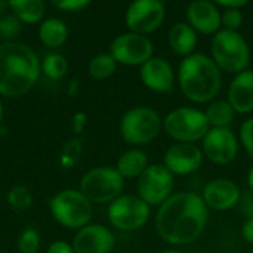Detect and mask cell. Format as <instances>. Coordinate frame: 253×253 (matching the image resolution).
Instances as JSON below:
<instances>
[{"label": "cell", "instance_id": "cell-1", "mask_svg": "<svg viewBox=\"0 0 253 253\" xmlns=\"http://www.w3.org/2000/svg\"><path fill=\"white\" fill-rule=\"evenodd\" d=\"M209 209L202 196L182 191L172 194L156 213L159 237L172 246H185L196 242L205 231Z\"/></svg>", "mask_w": 253, "mask_h": 253}, {"label": "cell", "instance_id": "cell-2", "mask_svg": "<svg viewBox=\"0 0 253 253\" xmlns=\"http://www.w3.org/2000/svg\"><path fill=\"white\" fill-rule=\"evenodd\" d=\"M40 74V62L31 47L24 43L0 44V95L19 98L31 90Z\"/></svg>", "mask_w": 253, "mask_h": 253}, {"label": "cell", "instance_id": "cell-3", "mask_svg": "<svg viewBox=\"0 0 253 253\" xmlns=\"http://www.w3.org/2000/svg\"><path fill=\"white\" fill-rule=\"evenodd\" d=\"M178 84L182 95L194 104L212 102L222 86V71L209 55L194 52L178 67Z\"/></svg>", "mask_w": 253, "mask_h": 253}, {"label": "cell", "instance_id": "cell-4", "mask_svg": "<svg viewBox=\"0 0 253 253\" xmlns=\"http://www.w3.org/2000/svg\"><path fill=\"white\" fill-rule=\"evenodd\" d=\"M211 58L221 71L237 76L249 67L251 47L239 31L222 28L212 37Z\"/></svg>", "mask_w": 253, "mask_h": 253}, {"label": "cell", "instance_id": "cell-5", "mask_svg": "<svg viewBox=\"0 0 253 253\" xmlns=\"http://www.w3.org/2000/svg\"><path fill=\"white\" fill-rule=\"evenodd\" d=\"M211 126L205 111L194 107H179L163 119V130L176 142L196 144L203 141Z\"/></svg>", "mask_w": 253, "mask_h": 253}, {"label": "cell", "instance_id": "cell-6", "mask_svg": "<svg viewBox=\"0 0 253 253\" xmlns=\"http://www.w3.org/2000/svg\"><path fill=\"white\" fill-rule=\"evenodd\" d=\"M163 129V119L150 107H133L120 120L122 138L130 145H145L153 142Z\"/></svg>", "mask_w": 253, "mask_h": 253}, {"label": "cell", "instance_id": "cell-7", "mask_svg": "<svg viewBox=\"0 0 253 253\" xmlns=\"http://www.w3.org/2000/svg\"><path fill=\"white\" fill-rule=\"evenodd\" d=\"M125 188V179L116 168L99 166L90 169L80 181V191L90 203L104 205L119 199Z\"/></svg>", "mask_w": 253, "mask_h": 253}, {"label": "cell", "instance_id": "cell-8", "mask_svg": "<svg viewBox=\"0 0 253 253\" xmlns=\"http://www.w3.org/2000/svg\"><path fill=\"white\" fill-rule=\"evenodd\" d=\"M50 212L61 225L80 230L89 225L93 209L82 191L64 190L50 200Z\"/></svg>", "mask_w": 253, "mask_h": 253}, {"label": "cell", "instance_id": "cell-9", "mask_svg": "<svg viewBox=\"0 0 253 253\" xmlns=\"http://www.w3.org/2000/svg\"><path fill=\"white\" fill-rule=\"evenodd\" d=\"M150 206L139 197L132 194H122L108 206V221L120 231L141 230L150 219Z\"/></svg>", "mask_w": 253, "mask_h": 253}, {"label": "cell", "instance_id": "cell-10", "mask_svg": "<svg viewBox=\"0 0 253 253\" xmlns=\"http://www.w3.org/2000/svg\"><path fill=\"white\" fill-rule=\"evenodd\" d=\"M175 178L165 165H150L138 178V196L148 206H162L173 194Z\"/></svg>", "mask_w": 253, "mask_h": 253}, {"label": "cell", "instance_id": "cell-11", "mask_svg": "<svg viewBox=\"0 0 253 253\" xmlns=\"http://www.w3.org/2000/svg\"><path fill=\"white\" fill-rule=\"evenodd\" d=\"M166 18V6L160 0H135L125 13V22L130 33L147 36L156 31Z\"/></svg>", "mask_w": 253, "mask_h": 253}, {"label": "cell", "instance_id": "cell-12", "mask_svg": "<svg viewBox=\"0 0 253 253\" xmlns=\"http://www.w3.org/2000/svg\"><path fill=\"white\" fill-rule=\"evenodd\" d=\"M154 46L147 36L136 33H123L117 36L110 46V53L117 64L135 67L144 65L153 58Z\"/></svg>", "mask_w": 253, "mask_h": 253}, {"label": "cell", "instance_id": "cell-13", "mask_svg": "<svg viewBox=\"0 0 253 253\" xmlns=\"http://www.w3.org/2000/svg\"><path fill=\"white\" fill-rule=\"evenodd\" d=\"M203 156L215 165L225 166L239 154V139L231 129L211 127L202 141Z\"/></svg>", "mask_w": 253, "mask_h": 253}, {"label": "cell", "instance_id": "cell-14", "mask_svg": "<svg viewBox=\"0 0 253 253\" xmlns=\"http://www.w3.org/2000/svg\"><path fill=\"white\" fill-rule=\"evenodd\" d=\"M203 159V151L196 144L175 142L166 150L163 165L173 176H187L200 169Z\"/></svg>", "mask_w": 253, "mask_h": 253}, {"label": "cell", "instance_id": "cell-15", "mask_svg": "<svg viewBox=\"0 0 253 253\" xmlns=\"http://www.w3.org/2000/svg\"><path fill=\"white\" fill-rule=\"evenodd\" d=\"M242 190L239 185L227 178H216L206 184L202 193V199L208 209L225 212L239 206Z\"/></svg>", "mask_w": 253, "mask_h": 253}, {"label": "cell", "instance_id": "cell-16", "mask_svg": "<svg viewBox=\"0 0 253 253\" xmlns=\"http://www.w3.org/2000/svg\"><path fill=\"white\" fill-rule=\"evenodd\" d=\"M187 24L200 34L215 36L222 30L221 24V9L215 1L209 0H194L187 6Z\"/></svg>", "mask_w": 253, "mask_h": 253}, {"label": "cell", "instance_id": "cell-17", "mask_svg": "<svg viewBox=\"0 0 253 253\" xmlns=\"http://www.w3.org/2000/svg\"><path fill=\"white\" fill-rule=\"evenodd\" d=\"M116 245V237L104 225L89 224L79 230L73 240L74 253H110Z\"/></svg>", "mask_w": 253, "mask_h": 253}, {"label": "cell", "instance_id": "cell-18", "mask_svg": "<svg viewBox=\"0 0 253 253\" xmlns=\"http://www.w3.org/2000/svg\"><path fill=\"white\" fill-rule=\"evenodd\" d=\"M144 86L156 93H169L175 86V71L165 58L153 56L148 59L139 71Z\"/></svg>", "mask_w": 253, "mask_h": 253}, {"label": "cell", "instance_id": "cell-19", "mask_svg": "<svg viewBox=\"0 0 253 253\" xmlns=\"http://www.w3.org/2000/svg\"><path fill=\"white\" fill-rule=\"evenodd\" d=\"M236 113L248 114L253 111V71L246 70L237 76L230 83L228 99Z\"/></svg>", "mask_w": 253, "mask_h": 253}, {"label": "cell", "instance_id": "cell-20", "mask_svg": "<svg viewBox=\"0 0 253 253\" xmlns=\"http://www.w3.org/2000/svg\"><path fill=\"white\" fill-rule=\"evenodd\" d=\"M168 42L176 55L187 58L194 53L197 46V33L187 22H176L169 30Z\"/></svg>", "mask_w": 253, "mask_h": 253}, {"label": "cell", "instance_id": "cell-21", "mask_svg": "<svg viewBox=\"0 0 253 253\" xmlns=\"http://www.w3.org/2000/svg\"><path fill=\"white\" fill-rule=\"evenodd\" d=\"M148 156L145 151L133 148V150H127L125 151L119 160H117V172L122 175V178H127V179H133V178H139L145 169L148 168Z\"/></svg>", "mask_w": 253, "mask_h": 253}, {"label": "cell", "instance_id": "cell-22", "mask_svg": "<svg viewBox=\"0 0 253 253\" xmlns=\"http://www.w3.org/2000/svg\"><path fill=\"white\" fill-rule=\"evenodd\" d=\"M206 119L211 127L218 129H231V125L236 117V111L231 104L225 99H215L206 107Z\"/></svg>", "mask_w": 253, "mask_h": 253}, {"label": "cell", "instance_id": "cell-23", "mask_svg": "<svg viewBox=\"0 0 253 253\" xmlns=\"http://www.w3.org/2000/svg\"><path fill=\"white\" fill-rule=\"evenodd\" d=\"M9 9L21 22L36 24L44 15V3L42 0H12Z\"/></svg>", "mask_w": 253, "mask_h": 253}, {"label": "cell", "instance_id": "cell-24", "mask_svg": "<svg viewBox=\"0 0 253 253\" xmlns=\"http://www.w3.org/2000/svg\"><path fill=\"white\" fill-rule=\"evenodd\" d=\"M68 36V28L64 21L58 18H49L43 21L39 30V37L42 43L47 47H58L65 43Z\"/></svg>", "mask_w": 253, "mask_h": 253}, {"label": "cell", "instance_id": "cell-25", "mask_svg": "<svg viewBox=\"0 0 253 253\" xmlns=\"http://www.w3.org/2000/svg\"><path fill=\"white\" fill-rule=\"evenodd\" d=\"M116 68H117V62L111 56V53H98L89 62V74L96 80H104L111 77Z\"/></svg>", "mask_w": 253, "mask_h": 253}, {"label": "cell", "instance_id": "cell-26", "mask_svg": "<svg viewBox=\"0 0 253 253\" xmlns=\"http://www.w3.org/2000/svg\"><path fill=\"white\" fill-rule=\"evenodd\" d=\"M67 70H68V62L59 53H49L43 59V71L52 80L62 79L67 74Z\"/></svg>", "mask_w": 253, "mask_h": 253}, {"label": "cell", "instance_id": "cell-27", "mask_svg": "<svg viewBox=\"0 0 253 253\" xmlns=\"http://www.w3.org/2000/svg\"><path fill=\"white\" fill-rule=\"evenodd\" d=\"M7 203L9 206L16 211V212H22L31 208L33 205V196L30 193V190L24 185H16L13 187L9 193H7Z\"/></svg>", "mask_w": 253, "mask_h": 253}, {"label": "cell", "instance_id": "cell-28", "mask_svg": "<svg viewBox=\"0 0 253 253\" xmlns=\"http://www.w3.org/2000/svg\"><path fill=\"white\" fill-rule=\"evenodd\" d=\"M40 246V236L34 228H27L22 231L18 240V249L21 253H36Z\"/></svg>", "mask_w": 253, "mask_h": 253}, {"label": "cell", "instance_id": "cell-29", "mask_svg": "<svg viewBox=\"0 0 253 253\" xmlns=\"http://www.w3.org/2000/svg\"><path fill=\"white\" fill-rule=\"evenodd\" d=\"M245 16L242 9H221V24L224 30L239 31L243 25Z\"/></svg>", "mask_w": 253, "mask_h": 253}, {"label": "cell", "instance_id": "cell-30", "mask_svg": "<svg viewBox=\"0 0 253 253\" xmlns=\"http://www.w3.org/2000/svg\"><path fill=\"white\" fill-rule=\"evenodd\" d=\"M21 31V21L15 15H4L0 18V37L10 40Z\"/></svg>", "mask_w": 253, "mask_h": 253}, {"label": "cell", "instance_id": "cell-31", "mask_svg": "<svg viewBox=\"0 0 253 253\" xmlns=\"http://www.w3.org/2000/svg\"><path fill=\"white\" fill-rule=\"evenodd\" d=\"M82 153V141L79 138H74L71 141L67 142V145L64 147V151H62V157H61V163L64 168H71L79 156Z\"/></svg>", "mask_w": 253, "mask_h": 253}, {"label": "cell", "instance_id": "cell-32", "mask_svg": "<svg viewBox=\"0 0 253 253\" xmlns=\"http://www.w3.org/2000/svg\"><path fill=\"white\" fill-rule=\"evenodd\" d=\"M240 141L249 157L253 159V117L245 120L240 126Z\"/></svg>", "mask_w": 253, "mask_h": 253}, {"label": "cell", "instance_id": "cell-33", "mask_svg": "<svg viewBox=\"0 0 253 253\" xmlns=\"http://www.w3.org/2000/svg\"><path fill=\"white\" fill-rule=\"evenodd\" d=\"M240 211L242 213L248 218V219H253V193L252 191H245L242 193V197H240Z\"/></svg>", "mask_w": 253, "mask_h": 253}, {"label": "cell", "instance_id": "cell-34", "mask_svg": "<svg viewBox=\"0 0 253 253\" xmlns=\"http://www.w3.org/2000/svg\"><path fill=\"white\" fill-rule=\"evenodd\" d=\"M53 6L62 10H70V12H77L80 9H84L89 6V0H64V1H53Z\"/></svg>", "mask_w": 253, "mask_h": 253}, {"label": "cell", "instance_id": "cell-35", "mask_svg": "<svg viewBox=\"0 0 253 253\" xmlns=\"http://www.w3.org/2000/svg\"><path fill=\"white\" fill-rule=\"evenodd\" d=\"M215 3L219 9H242L249 4L248 0H216Z\"/></svg>", "mask_w": 253, "mask_h": 253}, {"label": "cell", "instance_id": "cell-36", "mask_svg": "<svg viewBox=\"0 0 253 253\" xmlns=\"http://www.w3.org/2000/svg\"><path fill=\"white\" fill-rule=\"evenodd\" d=\"M47 253H74V249L65 242H55L49 246Z\"/></svg>", "mask_w": 253, "mask_h": 253}, {"label": "cell", "instance_id": "cell-37", "mask_svg": "<svg viewBox=\"0 0 253 253\" xmlns=\"http://www.w3.org/2000/svg\"><path fill=\"white\" fill-rule=\"evenodd\" d=\"M86 114L84 113H77L76 116H74V119H73V125H74V130L77 132V133H80L82 130H83V127H84V125H86Z\"/></svg>", "mask_w": 253, "mask_h": 253}, {"label": "cell", "instance_id": "cell-38", "mask_svg": "<svg viewBox=\"0 0 253 253\" xmlns=\"http://www.w3.org/2000/svg\"><path fill=\"white\" fill-rule=\"evenodd\" d=\"M243 237L249 245H253V219H246L243 225Z\"/></svg>", "mask_w": 253, "mask_h": 253}, {"label": "cell", "instance_id": "cell-39", "mask_svg": "<svg viewBox=\"0 0 253 253\" xmlns=\"http://www.w3.org/2000/svg\"><path fill=\"white\" fill-rule=\"evenodd\" d=\"M248 187H249V191L253 193V165L248 172Z\"/></svg>", "mask_w": 253, "mask_h": 253}, {"label": "cell", "instance_id": "cell-40", "mask_svg": "<svg viewBox=\"0 0 253 253\" xmlns=\"http://www.w3.org/2000/svg\"><path fill=\"white\" fill-rule=\"evenodd\" d=\"M7 9H9V1L0 0V15H3Z\"/></svg>", "mask_w": 253, "mask_h": 253}, {"label": "cell", "instance_id": "cell-41", "mask_svg": "<svg viewBox=\"0 0 253 253\" xmlns=\"http://www.w3.org/2000/svg\"><path fill=\"white\" fill-rule=\"evenodd\" d=\"M160 253H182V252H179V251H175V249H169V251H163V252H160Z\"/></svg>", "mask_w": 253, "mask_h": 253}, {"label": "cell", "instance_id": "cell-42", "mask_svg": "<svg viewBox=\"0 0 253 253\" xmlns=\"http://www.w3.org/2000/svg\"><path fill=\"white\" fill-rule=\"evenodd\" d=\"M1 117H3V107H1V102H0V123H1Z\"/></svg>", "mask_w": 253, "mask_h": 253}]
</instances>
